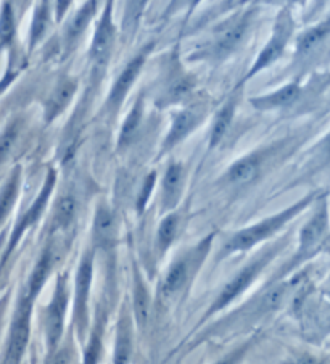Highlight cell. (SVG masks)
<instances>
[{"instance_id": "cell-22", "label": "cell", "mask_w": 330, "mask_h": 364, "mask_svg": "<svg viewBox=\"0 0 330 364\" xmlns=\"http://www.w3.org/2000/svg\"><path fill=\"white\" fill-rule=\"evenodd\" d=\"M76 206L78 203L73 197L60 198V202L57 203V210H55V226L57 228L68 226L76 215Z\"/></svg>"}, {"instance_id": "cell-21", "label": "cell", "mask_w": 330, "mask_h": 364, "mask_svg": "<svg viewBox=\"0 0 330 364\" xmlns=\"http://www.w3.org/2000/svg\"><path fill=\"white\" fill-rule=\"evenodd\" d=\"M234 102H229L228 105L223 107V110L218 113L215 126H213V132H211V145H216L219 141H221L223 136L228 131V127L232 121V117H234Z\"/></svg>"}, {"instance_id": "cell-17", "label": "cell", "mask_w": 330, "mask_h": 364, "mask_svg": "<svg viewBox=\"0 0 330 364\" xmlns=\"http://www.w3.org/2000/svg\"><path fill=\"white\" fill-rule=\"evenodd\" d=\"M195 123V114L192 112H181L177 114L173 127H171L169 134L166 137V141H164V147L169 149L173 147L174 144H177L181 141V139H184L187 136V132L192 129V126Z\"/></svg>"}, {"instance_id": "cell-4", "label": "cell", "mask_w": 330, "mask_h": 364, "mask_svg": "<svg viewBox=\"0 0 330 364\" xmlns=\"http://www.w3.org/2000/svg\"><path fill=\"white\" fill-rule=\"evenodd\" d=\"M290 31H292V21H290V16L289 15H280L279 21L276 24V31H274L272 39L267 42V46L265 47V50L261 52V55L256 60V63L253 65L252 71H250V76H253L255 73L261 71L265 66L271 65L272 62H276V60L280 57V53L285 48L287 41L290 38Z\"/></svg>"}, {"instance_id": "cell-1", "label": "cell", "mask_w": 330, "mask_h": 364, "mask_svg": "<svg viewBox=\"0 0 330 364\" xmlns=\"http://www.w3.org/2000/svg\"><path fill=\"white\" fill-rule=\"evenodd\" d=\"M309 200H311L309 197L304 198L303 202H299L298 205L292 206V208L282 211V213L269 218V220L256 224V226H252L248 229L240 230V232H237L234 237H232L228 242V244H225L224 253H234V252L248 250V248H252L255 244H258V242L265 240L266 237H269V235L276 232L279 228H282L292 216H295L297 213H299V210H303Z\"/></svg>"}, {"instance_id": "cell-5", "label": "cell", "mask_w": 330, "mask_h": 364, "mask_svg": "<svg viewBox=\"0 0 330 364\" xmlns=\"http://www.w3.org/2000/svg\"><path fill=\"white\" fill-rule=\"evenodd\" d=\"M29 318H31V299L21 301L16 316L11 326L9 343V361L16 363L20 360L29 338Z\"/></svg>"}, {"instance_id": "cell-16", "label": "cell", "mask_w": 330, "mask_h": 364, "mask_svg": "<svg viewBox=\"0 0 330 364\" xmlns=\"http://www.w3.org/2000/svg\"><path fill=\"white\" fill-rule=\"evenodd\" d=\"M94 234L97 242L100 244H108L110 240L113 239L115 234V221L113 216L110 213L107 206H99L95 215V223H94Z\"/></svg>"}, {"instance_id": "cell-23", "label": "cell", "mask_w": 330, "mask_h": 364, "mask_svg": "<svg viewBox=\"0 0 330 364\" xmlns=\"http://www.w3.org/2000/svg\"><path fill=\"white\" fill-rule=\"evenodd\" d=\"M95 5H97L95 2L85 4L84 7L79 10V14H76V16L73 18L70 26H68V33H66V36H68L70 41L78 38V36L84 31V28L87 26V23H89V18L92 16V14H94Z\"/></svg>"}, {"instance_id": "cell-6", "label": "cell", "mask_w": 330, "mask_h": 364, "mask_svg": "<svg viewBox=\"0 0 330 364\" xmlns=\"http://www.w3.org/2000/svg\"><path fill=\"white\" fill-rule=\"evenodd\" d=\"M327 230L329 218L326 203H324L322 208L311 218V221L302 230V235H299V257H307L311 250H314L326 239Z\"/></svg>"}, {"instance_id": "cell-39", "label": "cell", "mask_w": 330, "mask_h": 364, "mask_svg": "<svg viewBox=\"0 0 330 364\" xmlns=\"http://www.w3.org/2000/svg\"><path fill=\"white\" fill-rule=\"evenodd\" d=\"M329 296H330V292H329Z\"/></svg>"}, {"instance_id": "cell-14", "label": "cell", "mask_w": 330, "mask_h": 364, "mask_svg": "<svg viewBox=\"0 0 330 364\" xmlns=\"http://www.w3.org/2000/svg\"><path fill=\"white\" fill-rule=\"evenodd\" d=\"M298 92H299V87L297 84H289V86H285L284 89H280L271 95L262 97V99H253L252 103L256 108H262V110H266V108H271V107H284V105H289L292 100H295Z\"/></svg>"}, {"instance_id": "cell-13", "label": "cell", "mask_w": 330, "mask_h": 364, "mask_svg": "<svg viewBox=\"0 0 330 364\" xmlns=\"http://www.w3.org/2000/svg\"><path fill=\"white\" fill-rule=\"evenodd\" d=\"M55 262V257H53V250H46L44 255H42L39 263L36 264L34 272L31 276V281H29V294H28V299H34L36 295H38L39 290L42 289V285H44L46 279L48 276V272H50L52 266Z\"/></svg>"}, {"instance_id": "cell-33", "label": "cell", "mask_w": 330, "mask_h": 364, "mask_svg": "<svg viewBox=\"0 0 330 364\" xmlns=\"http://www.w3.org/2000/svg\"><path fill=\"white\" fill-rule=\"evenodd\" d=\"M155 179H156V174L155 173H151L149 178H147L145 186H144V191L140 192V197H139V203H137L139 211H142L145 208V203H147V200H149V196H150V192H151V187H154V184H155Z\"/></svg>"}, {"instance_id": "cell-2", "label": "cell", "mask_w": 330, "mask_h": 364, "mask_svg": "<svg viewBox=\"0 0 330 364\" xmlns=\"http://www.w3.org/2000/svg\"><path fill=\"white\" fill-rule=\"evenodd\" d=\"M66 287L63 277L58 279L57 290H55L53 300L46 313V336L48 350H55L63 332V318L66 311Z\"/></svg>"}, {"instance_id": "cell-8", "label": "cell", "mask_w": 330, "mask_h": 364, "mask_svg": "<svg viewBox=\"0 0 330 364\" xmlns=\"http://www.w3.org/2000/svg\"><path fill=\"white\" fill-rule=\"evenodd\" d=\"M113 44V24L112 18H110V5L107 7L105 15H103L102 21L97 28L95 38L92 48H90V58L95 65H103L107 62L110 55V50H112Z\"/></svg>"}, {"instance_id": "cell-12", "label": "cell", "mask_w": 330, "mask_h": 364, "mask_svg": "<svg viewBox=\"0 0 330 364\" xmlns=\"http://www.w3.org/2000/svg\"><path fill=\"white\" fill-rule=\"evenodd\" d=\"M75 89H76V86L73 81H63L57 89H55V92L52 94L50 100H48V103H47L46 117L48 121L53 119L66 105H68V102L71 100L73 94H75Z\"/></svg>"}, {"instance_id": "cell-20", "label": "cell", "mask_w": 330, "mask_h": 364, "mask_svg": "<svg viewBox=\"0 0 330 364\" xmlns=\"http://www.w3.org/2000/svg\"><path fill=\"white\" fill-rule=\"evenodd\" d=\"M330 33V21L319 24V26L311 28L309 31L304 33L298 42V52L299 53H308L319 44L322 39H326V36Z\"/></svg>"}, {"instance_id": "cell-7", "label": "cell", "mask_w": 330, "mask_h": 364, "mask_svg": "<svg viewBox=\"0 0 330 364\" xmlns=\"http://www.w3.org/2000/svg\"><path fill=\"white\" fill-rule=\"evenodd\" d=\"M53 184H55V173L53 171H48L47 179H46V184H44V189H42L39 198L36 200L31 208H29L26 216L23 218V220L20 221V224H18V228L15 230L14 237H11V242H10V245L7 248V252H5V255H4V259H7L9 253L14 250V247H15V244L18 242V239L21 237V234L24 232V229H28L29 226H33V224L39 220L42 210H44V206H46L47 200H48V196H50V192L53 189Z\"/></svg>"}, {"instance_id": "cell-19", "label": "cell", "mask_w": 330, "mask_h": 364, "mask_svg": "<svg viewBox=\"0 0 330 364\" xmlns=\"http://www.w3.org/2000/svg\"><path fill=\"white\" fill-rule=\"evenodd\" d=\"M131 356V331L126 319L119 323L118 338H116L115 347V364H127Z\"/></svg>"}, {"instance_id": "cell-32", "label": "cell", "mask_w": 330, "mask_h": 364, "mask_svg": "<svg viewBox=\"0 0 330 364\" xmlns=\"http://www.w3.org/2000/svg\"><path fill=\"white\" fill-rule=\"evenodd\" d=\"M99 356H100V337L99 333H94L92 338H90L87 350H85L84 364H97Z\"/></svg>"}, {"instance_id": "cell-26", "label": "cell", "mask_w": 330, "mask_h": 364, "mask_svg": "<svg viewBox=\"0 0 330 364\" xmlns=\"http://www.w3.org/2000/svg\"><path fill=\"white\" fill-rule=\"evenodd\" d=\"M177 232V216L171 215L168 218H164L160 224V229H158V242H160V247L168 248L171 245V242L174 240Z\"/></svg>"}, {"instance_id": "cell-27", "label": "cell", "mask_w": 330, "mask_h": 364, "mask_svg": "<svg viewBox=\"0 0 330 364\" xmlns=\"http://www.w3.org/2000/svg\"><path fill=\"white\" fill-rule=\"evenodd\" d=\"M140 119H142V112H140V107L136 105L134 107L132 113L127 117L126 123L123 126V131H121V139H119V144L124 145V144H129L134 136H136V132L139 129V124H140Z\"/></svg>"}, {"instance_id": "cell-15", "label": "cell", "mask_w": 330, "mask_h": 364, "mask_svg": "<svg viewBox=\"0 0 330 364\" xmlns=\"http://www.w3.org/2000/svg\"><path fill=\"white\" fill-rule=\"evenodd\" d=\"M247 26H248V21L240 20L225 29V31L219 36V39L216 42L218 53H225V52L234 50V48L240 44L243 34L247 31Z\"/></svg>"}, {"instance_id": "cell-30", "label": "cell", "mask_w": 330, "mask_h": 364, "mask_svg": "<svg viewBox=\"0 0 330 364\" xmlns=\"http://www.w3.org/2000/svg\"><path fill=\"white\" fill-rule=\"evenodd\" d=\"M46 24H47V7H46V4H42V7L38 10V14H36L34 23H33L31 46H34L36 42H38V41L41 39V36L44 34Z\"/></svg>"}, {"instance_id": "cell-36", "label": "cell", "mask_w": 330, "mask_h": 364, "mask_svg": "<svg viewBox=\"0 0 330 364\" xmlns=\"http://www.w3.org/2000/svg\"><path fill=\"white\" fill-rule=\"evenodd\" d=\"M293 364H321V363L313 356H302V358H298V360Z\"/></svg>"}, {"instance_id": "cell-10", "label": "cell", "mask_w": 330, "mask_h": 364, "mask_svg": "<svg viewBox=\"0 0 330 364\" xmlns=\"http://www.w3.org/2000/svg\"><path fill=\"white\" fill-rule=\"evenodd\" d=\"M144 60H145V55L142 53V55L136 57L129 65L126 66L123 75L119 76V80L116 81V84L112 89V94H110V102H112V103H119L121 102V99H123V97L126 95L127 89L132 86V82H134V80H136V76L139 75L140 68H142Z\"/></svg>"}, {"instance_id": "cell-38", "label": "cell", "mask_w": 330, "mask_h": 364, "mask_svg": "<svg viewBox=\"0 0 330 364\" xmlns=\"http://www.w3.org/2000/svg\"><path fill=\"white\" fill-rule=\"evenodd\" d=\"M324 149H326V151L330 155V134L327 136L326 141H324Z\"/></svg>"}, {"instance_id": "cell-3", "label": "cell", "mask_w": 330, "mask_h": 364, "mask_svg": "<svg viewBox=\"0 0 330 364\" xmlns=\"http://www.w3.org/2000/svg\"><path fill=\"white\" fill-rule=\"evenodd\" d=\"M269 258H271V253L265 255V257H261L260 259H256L250 266H247L245 269H242L238 274L232 279V281L225 285L224 290L221 292V295L218 296V300L215 301V305L211 306L210 309V314L218 311V309L224 308L228 303H230L232 300L235 299V296L240 295L243 290H245L250 284H252L253 279L256 277V274H260V271L265 268L266 263L269 262Z\"/></svg>"}, {"instance_id": "cell-37", "label": "cell", "mask_w": 330, "mask_h": 364, "mask_svg": "<svg viewBox=\"0 0 330 364\" xmlns=\"http://www.w3.org/2000/svg\"><path fill=\"white\" fill-rule=\"evenodd\" d=\"M238 356H240V353H235V355H232V356H229V358H225V360L219 361V363H216V364H235V363H237V360H238Z\"/></svg>"}, {"instance_id": "cell-24", "label": "cell", "mask_w": 330, "mask_h": 364, "mask_svg": "<svg viewBox=\"0 0 330 364\" xmlns=\"http://www.w3.org/2000/svg\"><path fill=\"white\" fill-rule=\"evenodd\" d=\"M136 284L137 285H136V296H134V309H136L137 323L142 326L147 321V316H149L150 299H149V294H147L144 282H140L139 277H137Z\"/></svg>"}, {"instance_id": "cell-34", "label": "cell", "mask_w": 330, "mask_h": 364, "mask_svg": "<svg viewBox=\"0 0 330 364\" xmlns=\"http://www.w3.org/2000/svg\"><path fill=\"white\" fill-rule=\"evenodd\" d=\"M15 136H16V131L14 129V126L10 127V129L5 131V134L2 136V156L7 155L9 149L14 145V141H15Z\"/></svg>"}, {"instance_id": "cell-18", "label": "cell", "mask_w": 330, "mask_h": 364, "mask_svg": "<svg viewBox=\"0 0 330 364\" xmlns=\"http://www.w3.org/2000/svg\"><path fill=\"white\" fill-rule=\"evenodd\" d=\"M187 279V263L186 262H177L173 264V268L168 271L166 277H164L163 285H161V292L164 296H171L176 294L182 285H184Z\"/></svg>"}, {"instance_id": "cell-31", "label": "cell", "mask_w": 330, "mask_h": 364, "mask_svg": "<svg viewBox=\"0 0 330 364\" xmlns=\"http://www.w3.org/2000/svg\"><path fill=\"white\" fill-rule=\"evenodd\" d=\"M11 36H14V11H11L10 5H4L2 11V41L7 44Z\"/></svg>"}, {"instance_id": "cell-25", "label": "cell", "mask_w": 330, "mask_h": 364, "mask_svg": "<svg viewBox=\"0 0 330 364\" xmlns=\"http://www.w3.org/2000/svg\"><path fill=\"white\" fill-rule=\"evenodd\" d=\"M256 169H258V166L253 160H242L230 168L229 179L232 182H247L255 178Z\"/></svg>"}, {"instance_id": "cell-11", "label": "cell", "mask_w": 330, "mask_h": 364, "mask_svg": "<svg viewBox=\"0 0 330 364\" xmlns=\"http://www.w3.org/2000/svg\"><path fill=\"white\" fill-rule=\"evenodd\" d=\"M181 182H182V166L171 165L164 176L163 181V206L171 208L177 202V197L181 193Z\"/></svg>"}, {"instance_id": "cell-28", "label": "cell", "mask_w": 330, "mask_h": 364, "mask_svg": "<svg viewBox=\"0 0 330 364\" xmlns=\"http://www.w3.org/2000/svg\"><path fill=\"white\" fill-rule=\"evenodd\" d=\"M287 295V285H279V287H274L269 290V292L262 296V306L266 309H276L280 305Z\"/></svg>"}, {"instance_id": "cell-9", "label": "cell", "mask_w": 330, "mask_h": 364, "mask_svg": "<svg viewBox=\"0 0 330 364\" xmlns=\"http://www.w3.org/2000/svg\"><path fill=\"white\" fill-rule=\"evenodd\" d=\"M92 281V253H87L79 266L76 277V316L79 323L84 324L85 306H87V295Z\"/></svg>"}, {"instance_id": "cell-29", "label": "cell", "mask_w": 330, "mask_h": 364, "mask_svg": "<svg viewBox=\"0 0 330 364\" xmlns=\"http://www.w3.org/2000/svg\"><path fill=\"white\" fill-rule=\"evenodd\" d=\"M16 189H18V171L15 173V176H11L10 182L5 186V189L2 192V215H4V218L7 216L10 206L15 202Z\"/></svg>"}, {"instance_id": "cell-35", "label": "cell", "mask_w": 330, "mask_h": 364, "mask_svg": "<svg viewBox=\"0 0 330 364\" xmlns=\"http://www.w3.org/2000/svg\"><path fill=\"white\" fill-rule=\"evenodd\" d=\"M70 351L68 350H62L58 353H55L53 358L47 364H70Z\"/></svg>"}]
</instances>
